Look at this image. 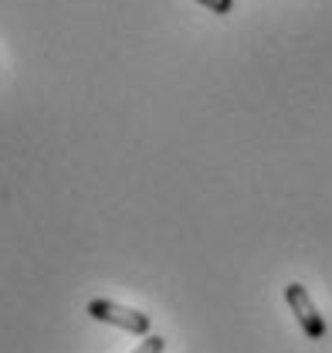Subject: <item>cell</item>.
I'll list each match as a JSON object with an SVG mask.
<instances>
[{
  "mask_svg": "<svg viewBox=\"0 0 332 353\" xmlns=\"http://www.w3.org/2000/svg\"><path fill=\"white\" fill-rule=\"evenodd\" d=\"M88 316L98 319V323L119 326V330L132 333V336H149V326H153L146 312L119 306V303H112V299H92V303H88Z\"/></svg>",
  "mask_w": 332,
  "mask_h": 353,
  "instance_id": "1",
  "label": "cell"
},
{
  "mask_svg": "<svg viewBox=\"0 0 332 353\" xmlns=\"http://www.w3.org/2000/svg\"><path fill=\"white\" fill-rule=\"evenodd\" d=\"M285 303H289V309L295 312V319H298V326H302V333H305L309 340H326L329 326H326L322 312L315 309L309 289H305L302 282H289V285H285Z\"/></svg>",
  "mask_w": 332,
  "mask_h": 353,
  "instance_id": "2",
  "label": "cell"
},
{
  "mask_svg": "<svg viewBox=\"0 0 332 353\" xmlns=\"http://www.w3.org/2000/svg\"><path fill=\"white\" fill-rule=\"evenodd\" d=\"M163 350H166L163 336H146V340H143V343H139L132 353H163Z\"/></svg>",
  "mask_w": 332,
  "mask_h": 353,
  "instance_id": "3",
  "label": "cell"
},
{
  "mask_svg": "<svg viewBox=\"0 0 332 353\" xmlns=\"http://www.w3.org/2000/svg\"><path fill=\"white\" fill-rule=\"evenodd\" d=\"M197 3H204L210 14H231L234 10V0H197Z\"/></svg>",
  "mask_w": 332,
  "mask_h": 353,
  "instance_id": "4",
  "label": "cell"
}]
</instances>
